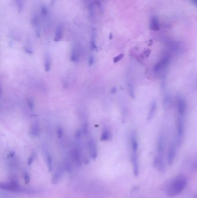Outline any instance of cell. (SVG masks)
<instances>
[{
	"label": "cell",
	"instance_id": "obj_37",
	"mask_svg": "<svg viewBox=\"0 0 197 198\" xmlns=\"http://www.w3.org/2000/svg\"><path fill=\"white\" fill-rule=\"evenodd\" d=\"M195 198H197V196H196Z\"/></svg>",
	"mask_w": 197,
	"mask_h": 198
},
{
	"label": "cell",
	"instance_id": "obj_32",
	"mask_svg": "<svg viewBox=\"0 0 197 198\" xmlns=\"http://www.w3.org/2000/svg\"><path fill=\"white\" fill-rule=\"evenodd\" d=\"M94 57L93 56H90L89 59V65H93V64L94 63Z\"/></svg>",
	"mask_w": 197,
	"mask_h": 198
},
{
	"label": "cell",
	"instance_id": "obj_33",
	"mask_svg": "<svg viewBox=\"0 0 197 198\" xmlns=\"http://www.w3.org/2000/svg\"><path fill=\"white\" fill-rule=\"evenodd\" d=\"M110 92L112 93V94H114L116 93V88H113L111 89V91Z\"/></svg>",
	"mask_w": 197,
	"mask_h": 198
},
{
	"label": "cell",
	"instance_id": "obj_6",
	"mask_svg": "<svg viewBox=\"0 0 197 198\" xmlns=\"http://www.w3.org/2000/svg\"><path fill=\"white\" fill-rule=\"evenodd\" d=\"M154 166L160 173H164L166 169L163 156L157 155L154 159Z\"/></svg>",
	"mask_w": 197,
	"mask_h": 198
},
{
	"label": "cell",
	"instance_id": "obj_20",
	"mask_svg": "<svg viewBox=\"0 0 197 198\" xmlns=\"http://www.w3.org/2000/svg\"><path fill=\"white\" fill-rule=\"evenodd\" d=\"M110 131L108 129H105L102 131V133L101 135V141H103V142L108 141V140L110 139Z\"/></svg>",
	"mask_w": 197,
	"mask_h": 198
},
{
	"label": "cell",
	"instance_id": "obj_2",
	"mask_svg": "<svg viewBox=\"0 0 197 198\" xmlns=\"http://www.w3.org/2000/svg\"><path fill=\"white\" fill-rule=\"evenodd\" d=\"M172 60V55L169 52L164 53L160 60L153 66V70L156 74L162 73L169 65Z\"/></svg>",
	"mask_w": 197,
	"mask_h": 198
},
{
	"label": "cell",
	"instance_id": "obj_3",
	"mask_svg": "<svg viewBox=\"0 0 197 198\" xmlns=\"http://www.w3.org/2000/svg\"><path fill=\"white\" fill-rule=\"evenodd\" d=\"M185 131V116H177L176 122V139L175 143L177 146H179L181 143Z\"/></svg>",
	"mask_w": 197,
	"mask_h": 198
},
{
	"label": "cell",
	"instance_id": "obj_8",
	"mask_svg": "<svg viewBox=\"0 0 197 198\" xmlns=\"http://www.w3.org/2000/svg\"><path fill=\"white\" fill-rule=\"evenodd\" d=\"M165 145V136L162 133H161L158 138L157 143V155L163 156Z\"/></svg>",
	"mask_w": 197,
	"mask_h": 198
},
{
	"label": "cell",
	"instance_id": "obj_29",
	"mask_svg": "<svg viewBox=\"0 0 197 198\" xmlns=\"http://www.w3.org/2000/svg\"><path fill=\"white\" fill-rule=\"evenodd\" d=\"M124 54H118V55H117V56H116V57H114V58H113V62L114 63H117V62H118L119 61H120L123 57H124Z\"/></svg>",
	"mask_w": 197,
	"mask_h": 198
},
{
	"label": "cell",
	"instance_id": "obj_5",
	"mask_svg": "<svg viewBox=\"0 0 197 198\" xmlns=\"http://www.w3.org/2000/svg\"><path fill=\"white\" fill-rule=\"evenodd\" d=\"M176 144L175 143H171L169 146L167 153V161L169 165L171 166L175 160L176 153Z\"/></svg>",
	"mask_w": 197,
	"mask_h": 198
},
{
	"label": "cell",
	"instance_id": "obj_34",
	"mask_svg": "<svg viewBox=\"0 0 197 198\" xmlns=\"http://www.w3.org/2000/svg\"><path fill=\"white\" fill-rule=\"evenodd\" d=\"M113 38V35L112 33H109V39H112Z\"/></svg>",
	"mask_w": 197,
	"mask_h": 198
},
{
	"label": "cell",
	"instance_id": "obj_31",
	"mask_svg": "<svg viewBox=\"0 0 197 198\" xmlns=\"http://www.w3.org/2000/svg\"><path fill=\"white\" fill-rule=\"evenodd\" d=\"M35 154H34V153H32V154L31 155V156L29 157L28 159L27 163H28V165H31V164L32 163V162L34 161V159H35Z\"/></svg>",
	"mask_w": 197,
	"mask_h": 198
},
{
	"label": "cell",
	"instance_id": "obj_27",
	"mask_svg": "<svg viewBox=\"0 0 197 198\" xmlns=\"http://www.w3.org/2000/svg\"><path fill=\"white\" fill-rule=\"evenodd\" d=\"M23 178H24V181L26 183V184H28L30 181V176L29 175V174L27 172H25L23 174Z\"/></svg>",
	"mask_w": 197,
	"mask_h": 198
},
{
	"label": "cell",
	"instance_id": "obj_17",
	"mask_svg": "<svg viewBox=\"0 0 197 198\" xmlns=\"http://www.w3.org/2000/svg\"><path fill=\"white\" fill-rule=\"evenodd\" d=\"M40 133V129L37 123H34L32 125L30 129V135L33 137H37L39 136Z\"/></svg>",
	"mask_w": 197,
	"mask_h": 198
},
{
	"label": "cell",
	"instance_id": "obj_7",
	"mask_svg": "<svg viewBox=\"0 0 197 198\" xmlns=\"http://www.w3.org/2000/svg\"><path fill=\"white\" fill-rule=\"evenodd\" d=\"M131 163L133 165V172L135 177H137L139 173V165L138 152H131Z\"/></svg>",
	"mask_w": 197,
	"mask_h": 198
},
{
	"label": "cell",
	"instance_id": "obj_36",
	"mask_svg": "<svg viewBox=\"0 0 197 198\" xmlns=\"http://www.w3.org/2000/svg\"><path fill=\"white\" fill-rule=\"evenodd\" d=\"M193 1H194V3H195V4H197V0H193Z\"/></svg>",
	"mask_w": 197,
	"mask_h": 198
},
{
	"label": "cell",
	"instance_id": "obj_16",
	"mask_svg": "<svg viewBox=\"0 0 197 198\" xmlns=\"http://www.w3.org/2000/svg\"><path fill=\"white\" fill-rule=\"evenodd\" d=\"M79 51L78 47L75 46L71 52V60L73 62H76L79 60Z\"/></svg>",
	"mask_w": 197,
	"mask_h": 198
},
{
	"label": "cell",
	"instance_id": "obj_35",
	"mask_svg": "<svg viewBox=\"0 0 197 198\" xmlns=\"http://www.w3.org/2000/svg\"><path fill=\"white\" fill-rule=\"evenodd\" d=\"M194 167L195 169H197V162L195 163V164H194Z\"/></svg>",
	"mask_w": 197,
	"mask_h": 198
},
{
	"label": "cell",
	"instance_id": "obj_24",
	"mask_svg": "<svg viewBox=\"0 0 197 198\" xmlns=\"http://www.w3.org/2000/svg\"><path fill=\"white\" fill-rule=\"evenodd\" d=\"M27 105L31 111H33L34 110V100L31 98L27 99Z\"/></svg>",
	"mask_w": 197,
	"mask_h": 198
},
{
	"label": "cell",
	"instance_id": "obj_4",
	"mask_svg": "<svg viewBox=\"0 0 197 198\" xmlns=\"http://www.w3.org/2000/svg\"><path fill=\"white\" fill-rule=\"evenodd\" d=\"M177 115L185 116L187 105L185 99L180 96H177L176 100Z\"/></svg>",
	"mask_w": 197,
	"mask_h": 198
},
{
	"label": "cell",
	"instance_id": "obj_1",
	"mask_svg": "<svg viewBox=\"0 0 197 198\" xmlns=\"http://www.w3.org/2000/svg\"><path fill=\"white\" fill-rule=\"evenodd\" d=\"M187 180L183 176L175 177L171 180L166 188V194L169 197H174L180 194L186 187Z\"/></svg>",
	"mask_w": 197,
	"mask_h": 198
},
{
	"label": "cell",
	"instance_id": "obj_19",
	"mask_svg": "<svg viewBox=\"0 0 197 198\" xmlns=\"http://www.w3.org/2000/svg\"><path fill=\"white\" fill-rule=\"evenodd\" d=\"M46 162L49 171L51 172L53 169V160L52 156L49 154H47L46 156Z\"/></svg>",
	"mask_w": 197,
	"mask_h": 198
},
{
	"label": "cell",
	"instance_id": "obj_26",
	"mask_svg": "<svg viewBox=\"0 0 197 198\" xmlns=\"http://www.w3.org/2000/svg\"><path fill=\"white\" fill-rule=\"evenodd\" d=\"M64 169L68 171V172H70L72 171V166H71V165L70 164V163H69L68 162H65L64 164Z\"/></svg>",
	"mask_w": 197,
	"mask_h": 198
},
{
	"label": "cell",
	"instance_id": "obj_11",
	"mask_svg": "<svg viewBox=\"0 0 197 198\" xmlns=\"http://www.w3.org/2000/svg\"><path fill=\"white\" fill-rule=\"evenodd\" d=\"M32 26L35 29V34L37 37H39L41 35V31L39 29V19L37 15H34L31 19Z\"/></svg>",
	"mask_w": 197,
	"mask_h": 198
},
{
	"label": "cell",
	"instance_id": "obj_13",
	"mask_svg": "<svg viewBox=\"0 0 197 198\" xmlns=\"http://www.w3.org/2000/svg\"><path fill=\"white\" fill-rule=\"evenodd\" d=\"M157 102L156 100H153L151 104L150 107V110L148 113V119L149 120H151L153 116H154L156 112V110H157Z\"/></svg>",
	"mask_w": 197,
	"mask_h": 198
},
{
	"label": "cell",
	"instance_id": "obj_23",
	"mask_svg": "<svg viewBox=\"0 0 197 198\" xmlns=\"http://www.w3.org/2000/svg\"><path fill=\"white\" fill-rule=\"evenodd\" d=\"M15 4L18 12H22L24 8V0H15Z\"/></svg>",
	"mask_w": 197,
	"mask_h": 198
},
{
	"label": "cell",
	"instance_id": "obj_18",
	"mask_svg": "<svg viewBox=\"0 0 197 198\" xmlns=\"http://www.w3.org/2000/svg\"><path fill=\"white\" fill-rule=\"evenodd\" d=\"M61 176H62V171L60 169L57 170L53 176V177L51 179L52 183L53 184H57L60 180Z\"/></svg>",
	"mask_w": 197,
	"mask_h": 198
},
{
	"label": "cell",
	"instance_id": "obj_25",
	"mask_svg": "<svg viewBox=\"0 0 197 198\" xmlns=\"http://www.w3.org/2000/svg\"><path fill=\"white\" fill-rule=\"evenodd\" d=\"M128 90H129V93L131 96V97L134 98L135 97V93H134V86L133 85L131 84V83H129L128 84Z\"/></svg>",
	"mask_w": 197,
	"mask_h": 198
},
{
	"label": "cell",
	"instance_id": "obj_15",
	"mask_svg": "<svg viewBox=\"0 0 197 198\" xmlns=\"http://www.w3.org/2000/svg\"><path fill=\"white\" fill-rule=\"evenodd\" d=\"M150 29L153 31H158L160 30L159 22L156 17L152 18L150 23Z\"/></svg>",
	"mask_w": 197,
	"mask_h": 198
},
{
	"label": "cell",
	"instance_id": "obj_14",
	"mask_svg": "<svg viewBox=\"0 0 197 198\" xmlns=\"http://www.w3.org/2000/svg\"><path fill=\"white\" fill-rule=\"evenodd\" d=\"M72 157L74 160L78 165L81 164L82 158H81V153L78 148H75L72 151Z\"/></svg>",
	"mask_w": 197,
	"mask_h": 198
},
{
	"label": "cell",
	"instance_id": "obj_22",
	"mask_svg": "<svg viewBox=\"0 0 197 198\" xmlns=\"http://www.w3.org/2000/svg\"><path fill=\"white\" fill-rule=\"evenodd\" d=\"M40 13H41V17H42L43 19L46 18L47 17V15L49 14V10H48L47 7L45 5H42L41 7Z\"/></svg>",
	"mask_w": 197,
	"mask_h": 198
},
{
	"label": "cell",
	"instance_id": "obj_12",
	"mask_svg": "<svg viewBox=\"0 0 197 198\" xmlns=\"http://www.w3.org/2000/svg\"><path fill=\"white\" fill-rule=\"evenodd\" d=\"M64 33V27L62 24H59L56 29L55 34L54 37V41L58 42L60 41L63 37Z\"/></svg>",
	"mask_w": 197,
	"mask_h": 198
},
{
	"label": "cell",
	"instance_id": "obj_10",
	"mask_svg": "<svg viewBox=\"0 0 197 198\" xmlns=\"http://www.w3.org/2000/svg\"><path fill=\"white\" fill-rule=\"evenodd\" d=\"M88 145L91 158L93 159H95L98 156V150L95 141L93 139H91L89 142Z\"/></svg>",
	"mask_w": 197,
	"mask_h": 198
},
{
	"label": "cell",
	"instance_id": "obj_28",
	"mask_svg": "<svg viewBox=\"0 0 197 198\" xmlns=\"http://www.w3.org/2000/svg\"><path fill=\"white\" fill-rule=\"evenodd\" d=\"M97 48V46H96V44H95V41L94 40V38L93 37L92 39L91 40L90 42V49L91 51H94L95 49Z\"/></svg>",
	"mask_w": 197,
	"mask_h": 198
},
{
	"label": "cell",
	"instance_id": "obj_30",
	"mask_svg": "<svg viewBox=\"0 0 197 198\" xmlns=\"http://www.w3.org/2000/svg\"><path fill=\"white\" fill-rule=\"evenodd\" d=\"M57 136L59 139H61L62 136L63 135V130L62 129L61 127H58L57 130Z\"/></svg>",
	"mask_w": 197,
	"mask_h": 198
},
{
	"label": "cell",
	"instance_id": "obj_9",
	"mask_svg": "<svg viewBox=\"0 0 197 198\" xmlns=\"http://www.w3.org/2000/svg\"><path fill=\"white\" fill-rule=\"evenodd\" d=\"M130 146L131 152H138V142L137 136L135 132H133L130 136Z\"/></svg>",
	"mask_w": 197,
	"mask_h": 198
},
{
	"label": "cell",
	"instance_id": "obj_21",
	"mask_svg": "<svg viewBox=\"0 0 197 198\" xmlns=\"http://www.w3.org/2000/svg\"><path fill=\"white\" fill-rule=\"evenodd\" d=\"M44 66H45V71L46 72H48L50 70V67H51V60H50V57L48 55L46 56V57H45Z\"/></svg>",
	"mask_w": 197,
	"mask_h": 198
}]
</instances>
